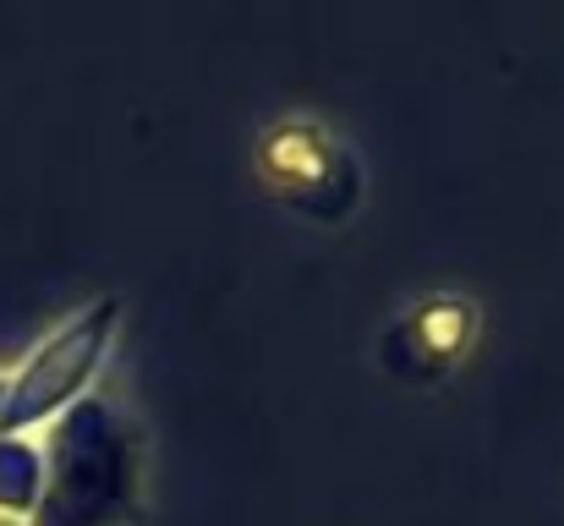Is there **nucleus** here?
I'll return each instance as SVG.
<instances>
[{
    "label": "nucleus",
    "instance_id": "obj_1",
    "mask_svg": "<svg viewBox=\"0 0 564 526\" xmlns=\"http://www.w3.org/2000/svg\"><path fill=\"white\" fill-rule=\"evenodd\" d=\"M143 511V433L138 422L88 395L44 439V500L33 526H132Z\"/></svg>",
    "mask_w": 564,
    "mask_h": 526
},
{
    "label": "nucleus",
    "instance_id": "obj_2",
    "mask_svg": "<svg viewBox=\"0 0 564 526\" xmlns=\"http://www.w3.org/2000/svg\"><path fill=\"white\" fill-rule=\"evenodd\" d=\"M252 171L280 208H291L307 225H329V230L351 225L368 197V171L351 138L307 110L274 116L252 138Z\"/></svg>",
    "mask_w": 564,
    "mask_h": 526
},
{
    "label": "nucleus",
    "instance_id": "obj_3",
    "mask_svg": "<svg viewBox=\"0 0 564 526\" xmlns=\"http://www.w3.org/2000/svg\"><path fill=\"white\" fill-rule=\"evenodd\" d=\"M121 335V302L99 297L77 313H66L61 324H50L33 351L11 367L6 384V411H0V433H33L44 439L72 406H83L110 362V346Z\"/></svg>",
    "mask_w": 564,
    "mask_h": 526
},
{
    "label": "nucleus",
    "instance_id": "obj_4",
    "mask_svg": "<svg viewBox=\"0 0 564 526\" xmlns=\"http://www.w3.org/2000/svg\"><path fill=\"white\" fill-rule=\"evenodd\" d=\"M482 335V313L471 297L460 291H427L411 308H400L389 319V330L378 335V362L389 378L422 389V384H444Z\"/></svg>",
    "mask_w": 564,
    "mask_h": 526
},
{
    "label": "nucleus",
    "instance_id": "obj_5",
    "mask_svg": "<svg viewBox=\"0 0 564 526\" xmlns=\"http://www.w3.org/2000/svg\"><path fill=\"white\" fill-rule=\"evenodd\" d=\"M44 500V439L0 433V516L33 522Z\"/></svg>",
    "mask_w": 564,
    "mask_h": 526
},
{
    "label": "nucleus",
    "instance_id": "obj_6",
    "mask_svg": "<svg viewBox=\"0 0 564 526\" xmlns=\"http://www.w3.org/2000/svg\"><path fill=\"white\" fill-rule=\"evenodd\" d=\"M6 384H11V367H0V411H6Z\"/></svg>",
    "mask_w": 564,
    "mask_h": 526
},
{
    "label": "nucleus",
    "instance_id": "obj_7",
    "mask_svg": "<svg viewBox=\"0 0 564 526\" xmlns=\"http://www.w3.org/2000/svg\"><path fill=\"white\" fill-rule=\"evenodd\" d=\"M0 526H33V522H17V516H0Z\"/></svg>",
    "mask_w": 564,
    "mask_h": 526
}]
</instances>
